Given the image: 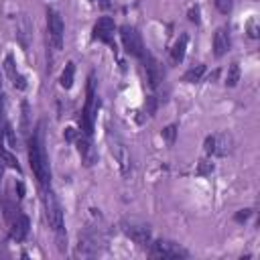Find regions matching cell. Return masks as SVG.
I'll return each mask as SVG.
<instances>
[{
	"label": "cell",
	"instance_id": "obj_1",
	"mask_svg": "<svg viewBox=\"0 0 260 260\" xmlns=\"http://www.w3.org/2000/svg\"><path fill=\"white\" fill-rule=\"evenodd\" d=\"M28 160H30V169L37 181L43 187H49L51 171H49V158H47L45 144H43V126H39L37 132H32V136L28 138Z\"/></svg>",
	"mask_w": 260,
	"mask_h": 260
},
{
	"label": "cell",
	"instance_id": "obj_2",
	"mask_svg": "<svg viewBox=\"0 0 260 260\" xmlns=\"http://www.w3.org/2000/svg\"><path fill=\"white\" fill-rule=\"evenodd\" d=\"M95 114H98V98H95V87H93V77H89L87 81V95H85V106L81 110V130L85 136H91L93 132V122H95Z\"/></svg>",
	"mask_w": 260,
	"mask_h": 260
},
{
	"label": "cell",
	"instance_id": "obj_3",
	"mask_svg": "<svg viewBox=\"0 0 260 260\" xmlns=\"http://www.w3.org/2000/svg\"><path fill=\"white\" fill-rule=\"evenodd\" d=\"M43 201H45V213H47V221L51 225V230L59 236L63 234V211H61V205L55 197V193L45 187V193H43Z\"/></svg>",
	"mask_w": 260,
	"mask_h": 260
},
{
	"label": "cell",
	"instance_id": "obj_4",
	"mask_svg": "<svg viewBox=\"0 0 260 260\" xmlns=\"http://www.w3.org/2000/svg\"><path fill=\"white\" fill-rule=\"evenodd\" d=\"M120 39H122L124 49H126L130 55H134V57H142V55H144L142 37H140V32H138L134 26L124 24V26L120 28Z\"/></svg>",
	"mask_w": 260,
	"mask_h": 260
},
{
	"label": "cell",
	"instance_id": "obj_5",
	"mask_svg": "<svg viewBox=\"0 0 260 260\" xmlns=\"http://www.w3.org/2000/svg\"><path fill=\"white\" fill-rule=\"evenodd\" d=\"M63 20L59 16V12L55 10H47V32H49V41L53 43L55 49H61L63 45Z\"/></svg>",
	"mask_w": 260,
	"mask_h": 260
},
{
	"label": "cell",
	"instance_id": "obj_6",
	"mask_svg": "<svg viewBox=\"0 0 260 260\" xmlns=\"http://www.w3.org/2000/svg\"><path fill=\"white\" fill-rule=\"evenodd\" d=\"M150 256L152 258H185L187 252L181 250L177 244L167 242V240H158L154 244H150Z\"/></svg>",
	"mask_w": 260,
	"mask_h": 260
},
{
	"label": "cell",
	"instance_id": "obj_7",
	"mask_svg": "<svg viewBox=\"0 0 260 260\" xmlns=\"http://www.w3.org/2000/svg\"><path fill=\"white\" fill-rule=\"evenodd\" d=\"M124 234L138 246H150V230L146 225H140V223H124L122 225Z\"/></svg>",
	"mask_w": 260,
	"mask_h": 260
},
{
	"label": "cell",
	"instance_id": "obj_8",
	"mask_svg": "<svg viewBox=\"0 0 260 260\" xmlns=\"http://www.w3.org/2000/svg\"><path fill=\"white\" fill-rule=\"evenodd\" d=\"M114 30H116V24L110 16H102L95 24H93V39H100L104 43H112L114 39Z\"/></svg>",
	"mask_w": 260,
	"mask_h": 260
},
{
	"label": "cell",
	"instance_id": "obj_9",
	"mask_svg": "<svg viewBox=\"0 0 260 260\" xmlns=\"http://www.w3.org/2000/svg\"><path fill=\"white\" fill-rule=\"evenodd\" d=\"M28 228H30L28 217L24 213H16L10 221V238L16 240V242H22L28 236Z\"/></svg>",
	"mask_w": 260,
	"mask_h": 260
},
{
	"label": "cell",
	"instance_id": "obj_10",
	"mask_svg": "<svg viewBox=\"0 0 260 260\" xmlns=\"http://www.w3.org/2000/svg\"><path fill=\"white\" fill-rule=\"evenodd\" d=\"M140 59H144V71H146V79H148V85L150 87H156L158 85V81H160V67H158V63H156V59L150 55V53H146L144 51V55L140 57Z\"/></svg>",
	"mask_w": 260,
	"mask_h": 260
},
{
	"label": "cell",
	"instance_id": "obj_11",
	"mask_svg": "<svg viewBox=\"0 0 260 260\" xmlns=\"http://www.w3.org/2000/svg\"><path fill=\"white\" fill-rule=\"evenodd\" d=\"M4 71H6V75H8V79L12 81V85H14V89H26V79L20 75V71L16 69V63H14V59H12V55H6L4 57Z\"/></svg>",
	"mask_w": 260,
	"mask_h": 260
},
{
	"label": "cell",
	"instance_id": "obj_12",
	"mask_svg": "<svg viewBox=\"0 0 260 260\" xmlns=\"http://www.w3.org/2000/svg\"><path fill=\"white\" fill-rule=\"evenodd\" d=\"M230 49V28L228 26H219L213 35V53L215 57L225 55Z\"/></svg>",
	"mask_w": 260,
	"mask_h": 260
},
{
	"label": "cell",
	"instance_id": "obj_13",
	"mask_svg": "<svg viewBox=\"0 0 260 260\" xmlns=\"http://www.w3.org/2000/svg\"><path fill=\"white\" fill-rule=\"evenodd\" d=\"M77 152L81 154V158H83V162L89 167V165H93L95 162V158H98V154H95V150L91 148V144H89V136H79L77 138Z\"/></svg>",
	"mask_w": 260,
	"mask_h": 260
},
{
	"label": "cell",
	"instance_id": "obj_14",
	"mask_svg": "<svg viewBox=\"0 0 260 260\" xmlns=\"http://www.w3.org/2000/svg\"><path fill=\"white\" fill-rule=\"evenodd\" d=\"M187 43H189V37H187L185 32H183V35H179V39L175 41L173 51H171V57H173V61H175V63H181V61H183L185 51H187Z\"/></svg>",
	"mask_w": 260,
	"mask_h": 260
},
{
	"label": "cell",
	"instance_id": "obj_15",
	"mask_svg": "<svg viewBox=\"0 0 260 260\" xmlns=\"http://www.w3.org/2000/svg\"><path fill=\"white\" fill-rule=\"evenodd\" d=\"M28 37H30V24H28V20L24 16H20L18 18V24H16V39L20 41L22 49L28 47Z\"/></svg>",
	"mask_w": 260,
	"mask_h": 260
},
{
	"label": "cell",
	"instance_id": "obj_16",
	"mask_svg": "<svg viewBox=\"0 0 260 260\" xmlns=\"http://www.w3.org/2000/svg\"><path fill=\"white\" fill-rule=\"evenodd\" d=\"M203 75H205V65L199 63V65H195V67H191V69L185 71L183 81H187V83H195V81H201Z\"/></svg>",
	"mask_w": 260,
	"mask_h": 260
},
{
	"label": "cell",
	"instance_id": "obj_17",
	"mask_svg": "<svg viewBox=\"0 0 260 260\" xmlns=\"http://www.w3.org/2000/svg\"><path fill=\"white\" fill-rule=\"evenodd\" d=\"M73 79H75V65H73V61H69V63L65 65V69H63V73H61L59 83H61V87L69 89V87L73 85Z\"/></svg>",
	"mask_w": 260,
	"mask_h": 260
},
{
	"label": "cell",
	"instance_id": "obj_18",
	"mask_svg": "<svg viewBox=\"0 0 260 260\" xmlns=\"http://www.w3.org/2000/svg\"><path fill=\"white\" fill-rule=\"evenodd\" d=\"M0 158L6 162V167H10V169H14L16 173H20V165H18L16 156H14L12 152H8V150L4 148V144H0Z\"/></svg>",
	"mask_w": 260,
	"mask_h": 260
},
{
	"label": "cell",
	"instance_id": "obj_19",
	"mask_svg": "<svg viewBox=\"0 0 260 260\" xmlns=\"http://www.w3.org/2000/svg\"><path fill=\"white\" fill-rule=\"evenodd\" d=\"M238 81H240V65L232 63L230 69H228V75H225V85L234 87V85H238Z\"/></svg>",
	"mask_w": 260,
	"mask_h": 260
},
{
	"label": "cell",
	"instance_id": "obj_20",
	"mask_svg": "<svg viewBox=\"0 0 260 260\" xmlns=\"http://www.w3.org/2000/svg\"><path fill=\"white\" fill-rule=\"evenodd\" d=\"M175 136H177V126H175V124H171V126H167V128L162 130V138H165L169 144L175 142Z\"/></svg>",
	"mask_w": 260,
	"mask_h": 260
},
{
	"label": "cell",
	"instance_id": "obj_21",
	"mask_svg": "<svg viewBox=\"0 0 260 260\" xmlns=\"http://www.w3.org/2000/svg\"><path fill=\"white\" fill-rule=\"evenodd\" d=\"M215 6H217L219 12L228 14V12L232 10V0H215Z\"/></svg>",
	"mask_w": 260,
	"mask_h": 260
},
{
	"label": "cell",
	"instance_id": "obj_22",
	"mask_svg": "<svg viewBox=\"0 0 260 260\" xmlns=\"http://www.w3.org/2000/svg\"><path fill=\"white\" fill-rule=\"evenodd\" d=\"M205 152L207 154H213L215 152V136H207L205 138Z\"/></svg>",
	"mask_w": 260,
	"mask_h": 260
},
{
	"label": "cell",
	"instance_id": "obj_23",
	"mask_svg": "<svg viewBox=\"0 0 260 260\" xmlns=\"http://www.w3.org/2000/svg\"><path fill=\"white\" fill-rule=\"evenodd\" d=\"M189 20H191V22H199V8H197V6L189 10Z\"/></svg>",
	"mask_w": 260,
	"mask_h": 260
},
{
	"label": "cell",
	"instance_id": "obj_24",
	"mask_svg": "<svg viewBox=\"0 0 260 260\" xmlns=\"http://www.w3.org/2000/svg\"><path fill=\"white\" fill-rule=\"evenodd\" d=\"M250 217V209H242L240 213H236V221H244Z\"/></svg>",
	"mask_w": 260,
	"mask_h": 260
},
{
	"label": "cell",
	"instance_id": "obj_25",
	"mask_svg": "<svg viewBox=\"0 0 260 260\" xmlns=\"http://www.w3.org/2000/svg\"><path fill=\"white\" fill-rule=\"evenodd\" d=\"M65 138H67V140H73V138H75V130H73V128H67V130H65Z\"/></svg>",
	"mask_w": 260,
	"mask_h": 260
},
{
	"label": "cell",
	"instance_id": "obj_26",
	"mask_svg": "<svg viewBox=\"0 0 260 260\" xmlns=\"http://www.w3.org/2000/svg\"><path fill=\"white\" fill-rule=\"evenodd\" d=\"M0 179H2V165H0Z\"/></svg>",
	"mask_w": 260,
	"mask_h": 260
},
{
	"label": "cell",
	"instance_id": "obj_27",
	"mask_svg": "<svg viewBox=\"0 0 260 260\" xmlns=\"http://www.w3.org/2000/svg\"><path fill=\"white\" fill-rule=\"evenodd\" d=\"M91 2H98V0H91Z\"/></svg>",
	"mask_w": 260,
	"mask_h": 260
}]
</instances>
